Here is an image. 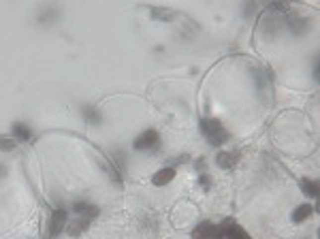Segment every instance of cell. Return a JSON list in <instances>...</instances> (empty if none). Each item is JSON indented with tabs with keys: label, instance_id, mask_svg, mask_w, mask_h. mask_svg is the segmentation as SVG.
Returning a JSON list of instances; mask_svg holds the SVG:
<instances>
[{
	"label": "cell",
	"instance_id": "6da1fadb",
	"mask_svg": "<svg viewBox=\"0 0 320 239\" xmlns=\"http://www.w3.org/2000/svg\"><path fill=\"white\" fill-rule=\"evenodd\" d=\"M198 128H201V133L207 137V143L211 148H220L222 143H226L231 139V133L224 128V124L218 118H201Z\"/></svg>",
	"mask_w": 320,
	"mask_h": 239
},
{
	"label": "cell",
	"instance_id": "7a4b0ae2",
	"mask_svg": "<svg viewBox=\"0 0 320 239\" xmlns=\"http://www.w3.org/2000/svg\"><path fill=\"white\" fill-rule=\"evenodd\" d=\"M158 146H160V135H158V130H156V128L143 130V133H141L137 139L132 141V148L137 152H147V150H154Z\"/></svg>",
	"mask_w": 320,
	"mask_h": 239
},
{
	"label": "cell",
	"instance_id": "3957f363",
	"mask_svg": "<svg viewBox=\"0 0 320 239\" xmlns=\"http://www.w3.org/2000/svg\"><path fill=\"white\" fill-rule=\"evenodd\" d=\"M66 222H68V209L66 207H56L52 212V218H49L47 233L52 237H58L62 231L66 229Z\"/></svg>",
	"mask_w": 320,
	"mask_h": 239
},
{
	"label": "cell",
	"instance_id": "277c9868",
	"mask_svg": "<svg viewBox=\"0 0 320 239\" xmlns=\"http://www.w3.org/2000/svg\"><path fill=\"white\" fill-rule=\"evenodd\" d=\"M192 239H224V235L220 233L218 224L205 220V222H198L194 227V231H192Z\"/></svg>",
	"mask_w": 320,
	"mask_h": 239
},
{
	"label": "cell",
	"instance_id": "5b68a950",
	"mask_svg": "<svg viewBox=\"0 0 320 239\" xmlns=\"http://www.w3.org/2000/svg\"><path fill=\"white\" fill-rule=\"evenodd\" d=\"M175 175H177V171L173 169V166H162L160 171H156V173H154L152 184H154V186H167V184L173 182Z\"/></svg>",
	"mask_w": 320,
	"mask_h": 239
},
{
	"label": "cell",
	"instance_id": "8992f818",
	"mask_svg": "<svg viewBox=\"0 0 320 239\" xmlns=\"http://www.w3.org/2000/svg\"><path fill=\"white\" fill-rule=\"evenodd\" d=\"M239 162V152H220L216 156V164L220 169H235Z\"/></svg>",
	"mask_w": 320,
	"mask_h": 239
},
{
	"label": "cell",
	"instance_id": "52a82bcc",
	"mask_svg": "<svg viewBox=\"0 0 320 239\" xmlns=\"http://www.w3.org/2000/svg\"><path fill=\"white\" fill-rule=\"evenodd\" d=\"M11 133H13V139L15 141H30L32 139V128L24 124V122H15L11 128Z\"/></svg>",
	"mask_w": 320,
	"mask_h": 239
},
{
	"label": "cell",
	"instance_id": "ba28073f",
	"mask_svg": "<svg viewBox=\"0 0 320 239\" xmlns=\"http://www.w3.org/2000/svg\"><path fill=\"white\" fill-rule=\"evenodd\" d=\"M90 218H85V216H81V218H77V220H73V222H66V231H68V235H73V237H77L79 233H83V231H88V227H90Z\"/></svg>",
	"mask_w": 320,
	"mask_h": 239
},
{
	"label": "cell",
	"instance_id": "9c48e42d",
	"mask_svg": "<svg viewBox=\"0 0 320 239\" xmlns=\"http://www.w3.org/2000/svg\"><path fill=\"white\" fill-rule=\"evenodd\" d=\"M282 26L284 24L277 17H269V19H265V24H262V32H265V37H277Z\"/></svg>",
	"mask_w": 320,
	"mask_h": 239
},
{
	"label": "cell",
	"instance_id": "30bf717a",
	"mask_svg": "<svg viewBox=\"0 0 320 239\" xmlns=\"http://www.w3.org/2000/svg\"><path fill=\"white\" fill-rule=\"evenodd\" d=\"M288 28L293 30L295 34H301V32H305L310 28V21L305 19V17H297V15H288Z\"/></svg>",
	"mask_w": 320,
	"mask_h": 239
},
{
	"label": "cell",
	"instance_id": "8fae6325",
	"mask_svg": "<svg viewBox=\"0 0 320 239\" xmlns=\"http://www.w3.org/2000/svg\"><path fill=\"white\" fill-rule=\"evenodd\" d=\"M312 212H314V207L310 205V203H303V205H299L295 212H293V222L295 224H299V222H303V220H308L310 216H312Z\"/></svg>",
	"mask_w": 320,
	"mask_h": 239
},
{
	"label": "cell",
	"instance_id": "7c38bea8",
	"mask_svg": "<svg viewBox=\"0 0 320 239\" xmlns=\"http://www.w3.org/2000/svg\"><path fill=\"white\" fill-rule=\"evenodd\" d=\"M81 113H83V118H85V122H90V124H101L103 122V115L98 113V109H94L92 105H85L83 109H81Z\"/></svg>",
	"mask_w": 320,
	"mask_h": 239
},
{
	"label": "cell",
	"instance_id": "4fadbf2b",
	"mask_svg": "<svg viewBox=\"0 0 320 239\" xmlns=\"http://www.w3.org/2000/svg\"><path fill=\"white\" fill-rule=\"evenodd\" d=\"M301 192L308 194V197H312V199H316L318 197V182H316V179L303 177L301 179Z\"/></svg>",
	"mask_w": 320,
	"mask_h": 239
},
{
	"label": "cell",
	"instance_id": "5bb4252c",
	"mask_svg": "<svg viewBox=\"0 0 320 239\" xmlns=\"http://www.w3.org/2000/svg\"><path fill=\"white\" fill-rule=\"evenodd\" d=\"M224 239H252L250 235H248V231L246 229H241L239 224H235V227L229 231V233H226V237Z\"/></svg>",
	"mask_w": 320,
	"mask_h": 239
},
{
	"label": "cell",
	"instance_id": "9a60e30c",
	"mask_svg": "<svg viewBox=\"0 0 320 239\" xmlns=\"http://www.w3.org/2000/svg\"><path fill=\"white\" fill-rule=\"evenodd\" d=\"M15 150V139L11 137H0V152H13Z\"/></svg>",
	"mask_w": 320,
	"mask_h": 239
},
{
	"label": "cell",
	"instance_id": "2e32d148",
	"mask_svg": "<svg viewBox=\"0 0 320 239\" xmlns=\"http://www.w3.org/2000/svg\"><path fill=\"white\" fill-rule=\"evenodd\" d=\"M235 224H237V222H235V218H224L222 222L218 224V229H220V233H222V235L226 237V233H229V231L235 227Z\"/></svg>",
	"mask_w": 320,
	"mask_h": 239
},
{
	"label": "cell",
	"instance_id": "e0dca14e",
	"mask_svg": "<svg viewBox=\"0 0 320 239\" xmlns=\"http://www.w3.org/2000/svg\"><path fill=\"white\" fill-rule=\"evenodd\" d=\"M198 186H201L203 190H209L211 188V175L209 173H201V175H198Z\"/></svg>",
	"mask_w": 320,
	"mask_h": 239
},
{
	"label": "cell",
	"instance_id": "ac0fdd59",
	"mask_svg": "<svg viewBox=\"0 0 320 239\" xmlns=\"http://www.w3.org/2000/svg\"><path fill=\"white\" fill-rule=\"evenodd\" d=\"M188 160H190V154H180L177 158H173V160L169 158V164L167 166H173V169H175L177 164H184V162H188Z\"/></svg>",
	"mask_w": 320,
	"mask_h": 239
},
{
	"label": "cell",
	"instance_id": "d6986e66",
	"mask_svg": "<svg viewBox=\"0 0 320 239\" xmlns=\"http://www.w3.org/2000/svg\"><path fill=\"white\" fill-rule=\"evenodd\" d=\"M194 169H196V173H198V175H201V173H207V160H205V156L196 158V162H194Z\"/></svg>",
	"mask_w": 320,
	"mask_h": 239
},
{
	"label": "cell",
	"instance_id": "ffe728a7",
	"mask_svg": "<svg viewBox=\"0 0 320 239\" xmlns=\"http://www.w3.org/2000/svg\"><path fill=\"white\" fill-rule=\"evenodd\" d=\"M88 207H90V203H85V201H75L73 203V212L75 214H83Z\"/></svg>",
	"mask_w": 320,
	"mask_h": 239
},
{
	"label": "cell",
	"instance_id": "44dd1931",
	"mask_svg": "<svg viewBox=\"0 0 320 239\" xmlns=\"http://www.w3.org/2000/svg\"><path fill=\"white\" fill-rule=\"evenodd\" d=\"M152 17H167V19H171V17H173V13H171V11H165V9H154L152 11ZM165 19V21H167Z\"/></svg>",
	"mask_w": 320,
	"mask_h": 239
},
{
	"label": "cell",
	"instance_id": "7402d4cb",
	"mask_svg": "<svg viewBox=\"0 0 320 239\" xmlns=\"http://www.w3.org/2000/svg\"><path fill=\"white\" fill-rule=\"evenodd\" d=\"M124 156H126V154H124L122 150H120V152H118V150L113 152V158H116V162H118V164H122V169L126 166V158H124Z\"/></svg>",
	"mask_w": 320,
	"mask_h": 239
},
{
	"label": "cell",
	"instance_id": "603a6c76",
	"mask_svg": "<svg viewBox=\"0 0 320 239\" xmlns=\"http://www.w3.org/2000/svg\"><path fill=\"white\" fill-rule=\"evenodd\" d=\"M271 11H282L284 13V11H288V6L284 4V2H273L271 4Z\"/></svg>",
	"mask_w": 320,
	"mask_h": 239
},
{
	"label": "cell",
	"instance_id": "cb8c5ba5",
	"mask_svg": "<svg viewBox=\"0 0 320 239\" xmlns=\"http://www.w3.org/2000/svg\"><path fill=\"white\" fill-rule=\"evenodd\" d=\"M4 175H6V166L0 164V177H4Z\"/></svg>",
	"mask_w": 320,
	"mask_h": 239
}]
</instances>
